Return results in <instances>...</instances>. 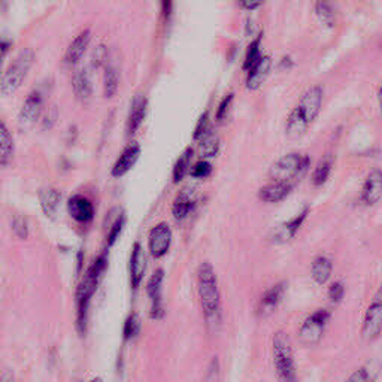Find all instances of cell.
<instances>
[{
    "label": "cell",
    "mask_w": 382,
    "mask_h": 382,
    "mask_svg": "<svg viewBox=\"0 0 382 382\" xmlns=\"http://www.w3.org/2000/svg\"><path fill=\"white\" fill-rule=\"evenodd\" d=\"M106 269H108V254L102 253L92 263L90 268H88L76 290V328L78 333L81 336H84L87 332L88 309H90L92 297L96 293L97 286H99Z\"/></svg>",
    "instance_id": "cell-1"
},
{
    "label": "cell",
    "mask_w": 382,
    "mask_h": 382,
    "mask_svg": "<svg viewBox=\"0 0 382 382\" xmlns=\"http://www.w3.org/2000/svg\"><path fill=\"white\" fill-rule=\"evenodd\" d=\"M198 291L206 323L217 324L221 317V295L212 264L203 262L198 269Z\"/></svg>",
    "instance_id": "cell-2"
},
{
    "label": "cell",
    "mask_w": 382,
    "mask_h": 382,
    "mask_svg": "<svg viewBox=\"0 0 382 382\" xmlns=\"http://www.w3.org/2000/svg\"><path fill=\"white\" fill-rule=\"evenodd\" d=\"M272 355L275 373L279 382H299L297 368L295 361L288 336L284 332H277L272 339Z\"/></svg>",
    "instance_id": "cell-3"
},
{
    "label": "cell",
    "mask_w": 382,
    "mask_h": 382,
    "mask_svg": "<svg viewBox=\"0 0 382 382\" xmlns=\"http://www.w3.org/2000/svg\"><path fill=\"white\" fill-rule=\"evenodd\" d=\"M34 51L32 48H24L14 59L10 67L6 69L5 75L0 78V92L3 94H12L23 85L24 79L28 78L30 69L34 63Z\"/></svg>",
    "instance_id": "cell-4"
},
{
    "label": "cell",
    "mask_w": 382,
    "mask_h": 382,
    "mask_svg": "<svg viewBox=\"0 0 382 382\" xmlns=\"http://www.w3.org/2000/svg\"><path fill=\"white\" fill-rule=\"evenodd\" d=\"M310 165L308 156L290 153L277 160L270 167L269 176L273 182H290L304 175Z\"/></svg>",
    "instance_id": "cell-5"
},
{
    "label": "cell",
    "mask_w": 382,
    "mask_h": 382,
    "mask_svg": "<svg viewBox=\"0 0 382 382\" xmlns=\"http://www.w3.org/2000/svg\"><path fill=\"white\" fill-rule=\"evenodd\" d=\"M328 319H330V312L326 309H318L314 314H310L300 327V342L305 345H315L321 339Z\"/></svg>",
    "instance_id": "cell-6"
},
{
    "label": "cell",
    "mask_w": 382,
    "mask_h": 382,
    "mask_svg": "<svg viewBox=\"0 0 382 382\" xmlns=\"http://www.w3.org/2000/svg\"><path fill=\"white\" fill-rule=\"evenodd\" d=\"M382 332V284L373 297L361 326V337L364 341H373Z\"/></svg>",
    "instance_id": "cell-7"
},
{
    "label": "cell",
    "mask_w": 382,
    "mask_h": 382,
    "mask_svg": "<svg viewBox=\"0 0 382 382\" xmlns=\"http://www.w3.org/2000/svg\"><path fill=\"white\" fill-rule=\"evenodd\" d=\"M323 102V88L319 85L310 87L309 90L305 92V94L300 97V100L297 106L293 112H296L300 118H304L306 124H312L314 120L317 118V115L321 108Z\"/></svg>",
    "instance_id": "cell-8"
},
{
    "label": "cell",
    "mask_w": 382,
    "mask_h": 382,
    "mask_svg": "<svg viewBox=\"0 0 382 382\" xmlns=\"http://www.w3.org/2000/svg\"><path fill=\"white\" fill-rule=\"evenodd\" d=\"M172 244V230L166 223H158L151 229L148 236V250L151 257L154 259H162L167 254L169 248Z\"/></svg>",
    "instance_id": "cell-9"
},
{
    "label": "cell",
    "mask_w": 382,
    "mask_h": 382,
    "mask_svg": "<svg viewBox=\"0 0 382 382\" xmlns=\"http://www.w3.org/2000/svg\"><path fill=\"white\" fill-rule=\"evenodd\" d=\"M163 281H165L163 269H157L153 275H151L147 286V293L151 300V318L153 319H162L165 315L163 299H162Z\"/></svg>",
    "instance_id": "cell-10"
},
{
    "label": "cell",
    "mask_w": 382,
    "mask_h": 382,
    "mask_svg": "<svg viewBox=\"0 0 382 382\" xmlns=\"http://www.w3.org/2000/svg\"><path fill=\"white\" fill-rule=\"evenodd\" d=\"M43 112V96L41 92L33 90L21 106L20 111V126L21 127H32L34 123H36Z\"/></svg>",
    "instance_id": "cell-11"
},
{
    "label": "cell",
    "mask_w": 382,
    "mask_h": 382,
    "mask_svg": "<svg viewBox=\"0 0 382 382\" xmlns=\"http://www.w3.org/2000/svg\"><path fill=\"white\" fill-rule=\"evenodd\" d=\"M198 205V190L194 187H184V189L176 194L172 203V214L175 220L182 221L189 217L193 209Z\"/></svg>",
    "instance_id": "cell-12"
},
{
    "label": "cell",
    "mask_w": 382,
    "mask_h": 382,
    "mask_svg": "<svg viewBox=\"0 0 382 382\" xmlns=\"http://www.w3.org/2000/svg\"><path fill=\"white\" fill-rule=\"evenodd\" d=\"M67 212L76 223L87 224L94 218V206L93 203L81 194H74L67 200Z\"/></svg>",
    "instance_id": "cell-13"
},
{
    "label": "cell",
    "mask_w": 382,
    "mask_h": 382,
    "mask_svg": "<svg viewBox=\"0 0 382 382\" xmlns=\"http://www.w3.org/2000/svg\"><path fill=\"white\" fill-rule=\"evenodd\" d=\"M287 290V282H277L275 286H272L269 290L264 291V295L262 296L259 306H257V315L259 317H266L272 314L275 309L278 308V305L281 304V300L286 295Z\"/></svg>",
    "instance_id": "cell-14"
},
{
    "label": "cell",
    "mask_w": 382,
    "mask_h": 382,
    "mask_svg": "<svg viewBox=\"0 0 382 382\" xmlns=\"http://www.w3.org/2000/svg\"><path fill=\"white\" fill-rule=\"evenodd\" d=\"M308 214H309V208H304V209H301V212H299V214L295 218L288 220L287 223H284V224H281V226L275 229L273 233H272L273 242H277V244L290 242L291 239L295 237L296 233L299 232V229L301 227V224L305 223V220L308 218Z\"/></svg>",
    "instance_id": "cell-15"
},
{
    "label": "cell",
    "mask_w": 382,
    "mask_h": 382,
    "mask_svg": "<svg viewBox=\"0 0 382 382\" xmlns=\"http://www.w3.org/2000/svg\"><path fill=\"white\" fill-rule=\"evenodd\" d=\"M140 156V145L138 142H131L126 148H124L120 157L115 160V163L111 169L112 178H121L126 173H129L130 169L136 165L138 158Z\"/></svg>",
    "instance_id": "cell-16"
},
{
    "label": "cell",
    "mask_w": 382,
    "mask_h": 382,
    "mask_svg": "<svg viewBox=\"0 0 382 382\" xmlns=\"http://www.w3.org/2000/svg\"><path fill=\"white\" fill-rule=\"evenodd\" d=\"M147 109H148V100L145 96H135L130 105L127 124H126V133L127 136H133L135 133L140 129L142 123H144L147 117Z\"/></svg>",
    "instance_id": "cell-17"
},
{
    "label": "cell",
    "mask_w": 382,
    "mask_h": 382,
    "mask_svg": "<svg viewBox=\"0 0 382 382\" xmlns=\"http://www.w3.org/2000/svg\"><path fill=\"white\" fill-rule=\"evenodd\" d=\"M382 198V169H373L363 184L361 200L368 206L376 205Z\"/></svg>",
    "instance_id": "cell-18"
},
{
    "label": "cell",
    "mask_w": 382,
    "mask_h": 382,
    "mask_svg": "<svg viewBox=\"0 0 382 382\" xmlns=\"http://www.w3.org/2000/svg\"><path fill=\"white\" fill-rule=\"evenodd\" d=\"M130 284L133 288H138L140 286L142 279H144L145 275V269H147V257L144 253V248L139 242H136L131 248V254H130Z\"/></svg>",
    "instance_id": "cell-19"
},
{
    "label": "cell",
    "mask_w": 382,
    "mask_h": 382,
    "mask_svg": "<svg viewBox=\"0 0 382 382\" xmlns=\"http://www.w3.org/2000/svg\"><path fill=\"white\" fill-rule=\"evenodd\" d=\"M272 67V60L269 56H262L260 60L248 70V78H246V88L251 92L259 90V88L264 84L266 78H268Z\"/></svg>",
    "instance_id": "cell-20"
},
{
    "label": "cell",
    "mask_w": 382,
    "mask_h": 382,
    "mask_svg": "<svg viewBox=\"0 0 382 382\" xmlns=\"http://www.w3.org/2000/svg\"><path fill=\"white\" fill-rule=\"evenodd\" d=\"M90 41H92L90 30H84L79 33L78 36L72 42H70V45L66 50L65 63L67 66L78 65L79 61H81V59L84 57L88 45H90Z\"/></svg>",
    "instance_id": "cell-21"
},
{
    "label": "cell",
    "mask_w": 382,
    "mask_h": 382,
    "mask_svg": "<svg viewBox=\"0 0 382 382\" xmlns=\"http://www.w3.org/2000/svg\"><path fill=\"white\" fill-rule=\"evenodd\" d=\"M39 203L43 214L51 220H56L61 203V193L54 187H45L39 191Z\"/></svg>",
    "instance_id": "cell-22"
},
{
    "label": "cell",
    "mask_w": 382,
    "mask_h": 382,
    "mask_svg": "<svg viewBox=\"0 0 382 382\" xmlns=\"http://www.w3.org/2000/svg\"><path fill=\"white\" fill-rule=\"evenodd\" d=\"M293 190V184L290 182H270L263 185L259 191V198L268 203H278L286 199Z\"/></svg>",
    "instance_id": "cell-23"
},
{
    "label": "cell",
    "mask_w": 382,
    "mask_h": 382,
    "mask_svg": "<svg viewBox=\"0 0 382 382\" xmlns=\"http://www.w3.org/2000/svg\"><path fill=\"white\" fill-rule=\"evenodd\" d=\"M15 144L10 129L3 121H0V166L11 165L14 160Z\"/></svg>",
    "instance_id": "cell-24"
},
{
    "label": "cell",
    "mask_w": 382,
    "mask_h": 382,
    "mask_svg": "<svg viewBox=\"0 0 382 382\" xmlns=\"http://www.w3.org/2000/svg\"><path fill=\"white\" fill-rule=\"evenodd\" d=\"M72 88L78 100L87 102L90 99L93 94V85H92V79L88 76V72L85 69H79L74 74Z\"/></svg>",
    "instance_id": "cell-25"
},
{
    "label": "cell",
    "mask_w": 382,
    "mask_h": 382,
    "mask_svg": "<svg viewBox=\"0 0 382 382\" xmlns=\"http://www.w3.org/2000/svg\"><path fill=\"white\" fill-rule=\"evenodd\" d=\"M333 272V263L330 259H327L324 255H319L312 262V266H310V275H312V279L323 286L328 281V278L332 277Z\"/></svg>",
    "instance_id": "cell-26"
},
{
    "label": "cell",
    "mask_w": 382,
    "mask_h": 382,
    "mask_svg": "<svg viewBox=\"0 0 382 382\" xmlns=\"http://www.w3.org/2000/svg\"><path fill=\"white\" fill-rule=\"evenodd\" d=\"M120 85V72L117 66L108 63L105 66V79H103V96L111 99L118 92Z\"/></svg>",
    "instance_id": "cell-27"
},
{
    "label": "cell",
    "mask_w": 382,
    "mask_h": 382,
    "mask_svg": "<svg viewBox=\"0 0 382 382\" xmlns=\"http://www.w3.org/2000/svg\"><path fill=\"white\" fill-rule=\"evenodd\" d=\"M333 163H335L333 154H326L321 160H319V163L317 165L315 171L312 173V184L315 187H321L323 184H326L328 176L332 173Z\"/></svg>",
    "instance_id": "cell-28"
},
{
    "label": "cell",
    "mask_w": 382,
    "mask_h": 382,
    "mask_svg": "<svg viewBox=\"0 0 382 382\" xmlns=\"http://www.w3.org/2000/svg\"><path fill=\"white\" fill-rule=\"evenodd\" d=\"M191 158H193V148H187L184 153L178 157L176 163L173 166V172H172V180L173 182H181L185 175L190 172L191 169Z\"/></svg>",
    "instance_id": "cell-29"
},
{
    "label": "cell",
    "mask_w": 382,
    "mask_h": 382,
    "mask_svg": "<svg viewBox=\"0 0 382 382\" xmlns=\"http://www.w3.org/2000/svg\"><path fill=\"white\" fill-rule=\"evenodd\" d=\"M199 148H200V153L203 157L214 158L220 151V139L217 136V133L212 130L208 133L206 136H203L199 140Z\"/></svg>",
    "instance_id": "cell-30"
},
{
    "label": "cell",
    "mask_w": 382,
    "mask_h": 382,
    "mask_svg": "<svg viewBox=\"0 0 382 382\" xmlns=\"http://www.w3.org/2000/svg\"><path fill=\"white\" fill-rule=\"evenodd\" d=\"M315 14L318 17V20L321 21L326 28L328 29L333 28L336 23V17H335L333 6L328 0H318L315 3Z\"/></svg>",
    "instance_id": "cell-31"
},
{
    "label": "cell",
    "mask_w": 382,
    "mask_h": 382,
    "mask_svg": "<svg viewBox=\"0 0 382 382\" xmlns=\"http://www.w3.org/2000/svg\"><path fill=\"white\" fill-rule=\"evenodd\" d=\"M260 57H262V34H259V38L254 39L251 42V45L248 47L245 59H244L242 69L250 70L257 63V61L260 60Z\"/></svg>",
    "instance_id": "cell-32"
},
{
    "label": "cell",
    "mask_w": 382,
    "mask_h": 382,
    "mask_svg": "<svg viewBox=\"0 0 382 382\" xmlns=\"http://www.w3.org/2000/svg\"><path fill=\"white\" fill-rule=\"evenodd\" d=\"M140 332V318L138 314H130L123 327V337L124 341H131Z\"/></svg>",
    "instance_id": "cell-33"
},
{
    "label": "cell",
    "mask_w": 382,
    "mask_h": 382,
    "mask_svg": "<svg viewBox=\"0 0 382 382\" xmlns=\"http://www.w3.org/2000/svg\"><path fill=\"white\" fill-rule=\"evenodd\" d=\"M124 226H126V215L121 214L114 220V223L112 226L109 227V232H108V236H106V242H108V246H112L115 242L118 241V237L123 232V229Z\"/></svg>",
    "instance_id": "cell-34"
},
{
    "label": "cell",
    "mask_w": 382,
    "mask_h": 382,
    "mask_svg": "<svg viewBox=\"0 0 382 382\" xmlns=\"http://www.w3.org/2000/svg\"><path fill=\"white\" fill-rule=\"evenodd\" d=\"M214 129H212L211 126V120H209V115L208 112H203L202 114V117L199 118L198 124H196V129H194V133H193V139L194 140H200L203 136H206L209 131H212Z\"/></svg>",
    "instance_id": "cell-35"
},
{
    "label": "cell",
    "mask_w": 382,
    "mask_h": 382,
    "mask_svg": "<svg viewBox=\"0 0 382 382\" xmlns=\"http://www.w3.org/2000/svg\"><path fill=\"white\" fill-rule=\"evenodd\" d=\"M12 232L17 237L20 239H28L29 237V223L28 220L21 215H15L12 218Z\"/></svg>",
    "instance_id": "cell-36"
},
{
    "label": "cell",
    "mask_w": 382,
    "mask_h": 382,
    "mask_svg": "<svg viewBox=\"0 0 382 382\" xmlns=\"http://www.w3.org/2000/svg\"><path fill=\"white\" fill-rule=\"evenodd\" d=\"M212 173V165L206 160H199V162L191 166L190 175L193 178H198V180H203V178H208Z\"/></svg>",
    "instance_id": "cell-37"
},
{
    "label": "cell",
    "mask_w": 382,
    "mask_h": 382,
    "mask_svg": "<svg viewBox=\"0 0 382 382\" xmlns=\"http://www.w3.org/2000/svg\"><path fill=\"white\" fill-rule=\"evenodd\" d=\"M233 99H235V96L230 93L218 105V109H217V121L218 123H224L226 118L229 117V111H230V106H232Z\"/></svg>",
    "instance_id": "cell-38"
},
{
    "label": "cell",
    "mask_w": 382,
    "mask_h": 382,
    "mask_svg": "<svg viewBox=\"0 0 382 382\" xmlns=\"http://www.w3.org/2000/svg\"><path fill=\"white\" fill-rule=\"evenodd\" d=\"M42 129L43 130H48L54 127V124L59 120V108L57 106H51L48 108V111L45 114H42Z\"/></svg>",
    "instance_id": "cell-39"
},
{
    "label": "cell",
    "mask_w": 382,
    "mask_h": 382,
    "mask_svg": "<svg viewBox=\"0 0 382 382\" xmlns=\"http://www.w3.org/2000/svg\"><path fill=\"white\" fill-rule=\"evenodd\" d=\"M92 61L94 67H102L108 65V50H106L105 45H97L94 48Z\"/></svg>",
    "instance_id": "cell-40"
},
{
    "label": "cell",
    "mask_w": 382,
    "mask_h": 382,
    "mask_svg": "<svg viewBox=\"0 0 382 382\" xmlns=\"http://www.w3.org/2000/svg\"><path fill=\"white\" fill-rule=\"evenodd\" d=\"M220 376H221L220 361L217 357H212L209 366H208V370H206L205 382H220Z\"/></svg>",
    "instance_id": "cell-41"
},
{
    "label": "cell",
    "mask_w": 382,
    "mask_h": 382,
    "mask_svg": "<svg viewBox=\"0 0 382 382\" xmlns=\"http://www.w3.org/2000/svg\"><path fill=\"white\" fill-rule=\"evenodd\" d=\"M345 296V287L342 282H333L330 287H328V297L333 301V304H339V301Z\"/></svg>",
    "instance_id": "cell-42"
},
{
    "label": "cell",
    "mask_w": 382,
    "mask_h": 382,
    "mask_svg": "<svg viewBox=\"0 0 382 382\" xmlns=\"http://www.w3.org/2000/svg\"><path fill=\"white\" fill-rule=\"evenodd\" d=\"M372 378L369 375V370L366 368H360L355 372H352L346 382H370Z\"/></svg>",
    "instance_id": "cell-43"
},
{
    "label": "cell",
    "mask_w": 382,
    "mask_h": 382,
    "mask_svg": "<svg viewBox=\"0 0 382 382\" xmlns=\"http://www.w3.org/2000/svg\"><path fill=\"white\" fill-rule=\"evenodd\" d=\"M11 47H12V41L11 39L0 36V70H2L3 59H5V56L8 54V52H10ZM0 78H2V76H0Z\"/></svg>",
    "instance_id": "cell-44"
},
{
    "label": "cell",
    "mask_w": 382,
    "mask_h": 382,
    "mask_svg": "<svg viewBox=\"0 0 382 382\" xmlns=\"http://www.w3.org/2000/svg\"><path fill=\"white\" fill-rule=\"evenodd\" d=\"M160 5H162L163 19L167 21L169 19H171L172 11H173V0H160Z\"/></svg>",
    "instance_id": "cell-45"
},
{
    "label": "cell",
    "mask_w": 382,
    "mask_h": 382,
    "mask_svg": "<svg viewBox=\"0 0 382 382\" xmlns=\"http://www.w3.org/2000/svg\"><path fill=\"white\" fill-rule=\"evenodd\" d=\"M264 0H241V5L242 8L248 11H254L257 8H260L263 5Z\"/></svg>",
    "instance_id": "cell-46"
},
{
    "label": "cell",
    "mask_w": 382,
    "mask_h": 382,
    "mask_svg": "<svg viewBox=\"0 0 382 382\" xmlns=\"http://www.w3.org/2000/svg\"><path fill=\"white\" fill-rule=\"evenodd\" d=\"M0 382H15V376L11 370H5L2 375H0Z\"/></svg>",
    "instance_id": "cell-47"
},
{
    "label": "cell",
    "mask_w": 382,
    "mask_h": 382,
    "mask_svg": "<svg viewBox=\"0 0 382 382\" xmlns=\"http://www.w3.org/2000/svg\"><path fill=\"white\" fill-rule=\"evenodd\" d=\"M83 262H84V254H83V251H79L78 253V268H76L78 275L81 273V270H83Z\"/></svg>",
    "instance_id": "cell-48"
},
{
    "label": "cell",
    "mask_w": 382,
    "mask_h": 382,
    "mask_svg": "<svg viewBox=\"0 0 382 382\" xmlns=\"http://www.w3.org/2000/svg\"><path fill=\"white\" fill-rule=\"evenodd\" d=\"M279 66H282V67H290V66H293V61H290L288 57H284V60L281 61V65H279Z\"/></svg>",
    "instance_id": "cell-49"
},
{
    "label": "cell",
    "mask_w": 382,
    "mask_h": 382,
    "mask_svg": "<svg viewBox=\"0 0 382 382\" xmlns=\"http://www.w3.org/2000/svg\"><path fill=\"white\" fill-rule=\"evenodd\" d=\"M378 100H379V106H381V112H382V84L378 90Z\"/></svg>",
    "instance_id": "cell-50"
},
{
    "label": "cell",
    "mask_w": 382,
    "mask_h": 382,
    "mask_svg": "<svg viewBox=\"0 0 382 382\" xmlns=\"http://www.w3.org/2000/svg\"><path fill=\"white\" fill-rule=\"evenodd\" d=\"M88 382H103L102 378H93L92 381H88Z\"/></svg>",
    "instance_id": "cell-51"
},
{
    "label": "cell",
    "mask_w": 382,
    "mask_h": 382,
    "mask_svg": "<svg viewBox=\"0 0 382 382\" xmlns=\"http://www.w3.org/2000/svg\"><path fill=\"white\" fill-rule=\"evenodd\" d=\"M8 2H10V0H0V5H2V6H6V5H8Z\"/></svg>",
    "instance_id": "cell-52"
}]
</instances>
